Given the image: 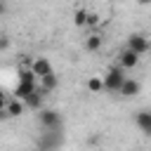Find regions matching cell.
Segmentation results:
<instances>
[{"label": "cell", "instance_id": "30bf717a", "mask_svg": "<svg viewBox=\"0 0 151 151\" xmlns=\"http://www.w3.org/2000/svg\"><path fill=\"white\" fill-rule=\"evenodd\" d=\"M31 68L35 71V76H38V78H42V76H47V73H52V71H54V68H52V64H50L45 57H38V59H33Z\"/></svg>", "mask_w": 151, "mask_h": 151}, {"label": "cell", "instance_id": "e0dca14e", "mask_svg": "<svg viewBox=\"0 0 151 151\" xmlns=\"http://www.w3.org/2000/svg\"><path fill=\"white\" fill-rule=\"evenodd\" d=\"M139 5H151V0H137Z\"/></svg>", "mask_w": 151, "mask_h": 151}, {"label": "cell", "instance_id": "5bb4252c", "mask_svg": "<svg viewBox=\"0 0 151 151\" xmlns=\"http://www.w3.org/2000/svg\"><path fill=\"white\" fill-rule=\"evenodd\" d=\"M87 17H90V12H87L85 7H78V9L73 12V24H76L78 28H83V26H87Z\"/></svg>", "mask_w": 151, "mask_h": 151}, {"label": "cell", "instance_id": "9c48e42d", "mask_svg": "<svg viewBox=\"0 0 151 151\" xmlns=\"http://www.w3.org/2000/svg\"><path fill=\"white\" fill-rule=\"evenodd\" d=\"M38 90V80L35 83H31V80H19L17 83V87H14V97H19V99H26L31 92H35Z\"/></svg>", "mask_w": 151, "mask_h": 151}, {"label": "cell", "instance_id": "5b68a950", "mask_svg": "<svg viewBox=\"0 0 151 151\" xmlns=\"http://www.w3.org/2000/svg\"><path fill=\"white\" fill-rule=\"evenodd\" d=\"M139 59H142V57H139L137 52H132L127 45H125V47L118 52V64H120L125 71H132V68H137V66H139Z\"/></svg>", "mask_w": 151, "mask_h": 151}, {"label": "cell", "instance_id": "ba28073f", "mask_svg": "<svg viewBox=\"0 0 151 151\" xmlns=\"http://www.w3.org/2000/svg\"><path fill=\"white\" fill-rule=\"evenodd\" d=\"M38 85H40V90L47 94V92H54L57 87H59V76L52 71V73H47V76H42V78H38Z\"/></svg>", "mask_w": 151, "mask_h": 151}, {"label": "cell", "instance_id": "7a4b0ae2", "mask_svg": "<svg viewBox=\"0 0 151 151\" xmlns=\"http://www.w3.org/2000/svg\"><path fill=\"white\" fill-rule=\"evenodd\" d=\"M38 123L45 132H59L61 130V113L57 109H40L38 111Z\"/></svg>", "mask_w": 151, "mask_h": 151}, {"label": "cell", "instance_id": "8fae6325", "mask_svg": "<svg viewBox=\"0 0 151 151\" xmlns=\"http://www.w3.org/2000/svg\"><path fill=\"white\" fill-rule=\"evenodd\" d=\"M134 123H137V127H139L142 132L151 134V111H137Z\"/></svg>", "mask_w": 151, "mask_h": 151}, {"label": "cell", "instance_id": "52a82bcc", "mask_svg": "<svg viewBox=\"0 0 151 151\" xmlns=\"http://www.w3.org/2000/svg\"><path fill=\"white\" fill-rule=\"evenodd\" d=\"M24 101H26V109H31V111H35V113H38L40 109H45V92L40 90V85H38V90L31 92Z\"/></svg>", "mask_w": 151, "mask_h": 151}, {"label": "cell", "instance_id": "4fadbf2b", "mask_svg": "<svg viewBox=\"0 0 151 151\" xmlns=\"http://www.w3.org/2000/svg\"><path fill=\"white\" fill-rule=\"evenodd\" d=\"M87 90H90L92 94L104 92V76H92V78L87 80Z\"/></svg>", "mask_w": 151, "mask_h": 151}, {"label": "cell", "instance_id": "8992f818", "mask_svg": "<svg viewBox=\"0 0 151 151\" xmlns=\"http://www.w3.org/2000/svg\"><path fill=\"white\" fill-rule=\"evenodd\" d=\"M139 90H142V85H139V80L137 78H125V83L120 85V97L123 99H132V97H137L139 94Z\"/></svg>", "mask_w": 151, "mask_h": 151}, {"label": "cell", "instance_id": "6da1fadb", "mask_svg": "<svg viewBox=\"0 0 151 151\" xmlns=\"http://www.w3.org/2000/svg\"><path fill=\"white\" fill-rule=\"evenodd\" d=\"M125 68L118 64V66H109L106 73H104V92L109 94H118L120 92V85L125 83Z\"/></svg>", "mask_w": 151, "mask_h": 151}, {"label": "cell", "instance_id": "2e32d148", "mask_svg": "<svg viewBox=\"0 0 151 151\" xmlns=\"http://www.w3.org/2000/svg\"><path fill=\"white\" fill-rule=\"evenodd\" d=\"M7 47H9V38L2 35V40H0V50H7Z\"/></svg>", "mask_w": 151, "mask_h": 151}, {"label": "cell", "instance_id": "277c9868", "mask_svg": "<svg viewBox=\"0 0 151 151\" xmlns=\"http://www.w3.org/2000/svg\"><path fill=\"white\" fill-rule=\"evenodd\" d=\"M125 45H127L132 52H137L139 57H144V54L151 52V35H146V33H130Z\"/></svg>", "mask_w": 151, "mask_h": 151}, {"label": "cell", "instance_id": "7c38bea8", "mask_svg": "<svg viewBox=\"0 0 151 151\" xmlns=\"http://www.w3.org/2000/svg\"><path fill=\"white\" fill-rule=\"evenodd\" d=\"M101 45H104V38H101L99 33H90V35L85 38V50H87V52H99Z\"/></svg>", "mask_w": 151, "mask_h": 151}, {"label": "cell", "instance_id": "3957f363", "mask_svg": "<svg viewBox=\"0 0 151 151\" xmlns=\"http://www.w3.org/2000/svg\"><path fill=\"white\" fill-rule=\"evenodd\" d=\"M24 111H26V101L24 99H19V97H5L2 99V109H0V118L2 120L19 118Z\"/></svg>", "mask_w": 151, "mask_h": 151}, {"label": "cell", "instance_id": "9a60e30c", "mask_svg": "<svg viewBox=\"0 0 151 151\" xmlns=\"http://www.w3.org/2000/svg\"><path fill=\"white\" fill-rule=\"evenodd\" d=\"M99 21H101V19H99V14H97V12H90V17H87V28H97V26H99Z\"/></svg>", "mask_w": 151, "mask_h": 151}]
</instances>
